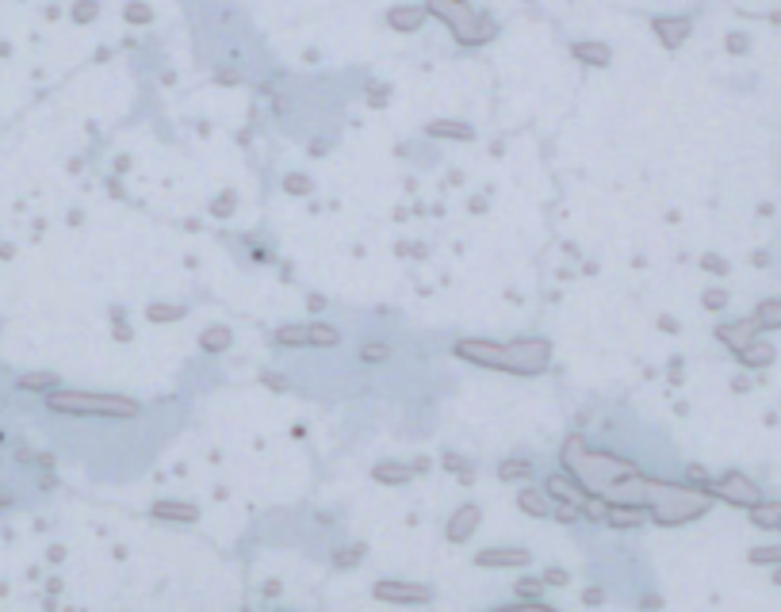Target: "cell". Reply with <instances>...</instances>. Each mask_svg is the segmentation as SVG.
<instances>
[{
    "label": "cell",
    "mask_w": 781,
    "mask_h": 612,
    "mask_svg": "<svg viewBox=\"0 0 781 612\" xmlns=\"http://www.w3.org/2000/svg\"><path fill=\"white\" fill-rule=\"evenodd\" d=\"M560 463L586 494L610 501V506H640L648 501V483L651 475H643L636 468V459H625L617 451L590 448L586 436L571 433L560 448Z\"/></svg>",
    "instance_id": "1"
},
{
    "label": "cell",
    "mask_w": 781,
    "mask_h": 612,
    "mask_svg": "<svg viewBox=\"0 0 781 612\" xmlns=\"http://www.w3.org/2000/svg\"><path fill=\"white\" fill-rule=\"evenodd\" d=\"M456 360L472 368L502 371V375H545L552 364V341L548 337H517V341H490V337H460L452 345Z\"/></svg>",
    "instance_id": "2"
},
{
    "label": "cell",
    "mask_w": 781,
    "mask_h": 612,
    "mask_svg": "<svg viewBox=\"0 0 781 612\" xmlns=\"http://www.w3.org/2000/svg\"><path fill=\"white\" fill-rule=\"evenodd\" d=\"M713 490L697 483H667V479H651L648 483V517L660 528H682V524H693L713 509Z\"/></svg>",
    "instance_id": "3"
},
{
    "label": "cell",
    "mask_w": 781,
    "mask_h": 612,
    "mask_svg": "<svg viewBox=\"0 0 781 612\" xmlns=\"http://www.w3.org/2000/svg\"><path fill=\"white\" fill-rule=\"evenodd\" d=\"M47 410L62 418H107V421H130L142 413L139 398L127 395H104V391H69L54 387L47 391Z\"/></svg>",
    "instance_id": "4"
},
{
    "label": "cell",
    "mask_w": 781,
    "mask_h": 612,
    "mask_svg": "<svg viewBox=\"0 0 781 612\" xmlns=\"http://www.w3.org/2000/svg\"><path fill=\"white\" fill-rule=\"evenodd\" d=\"M425 12L437 16L456 35L460 47H483V42L495 39V24L487 16H479L468 0H425Z\"/></svg>",
    "instance_id": "5"
},
{
    "label": "cell",
    "mask_w": 781,
    "mask_h": 612,
    "mask_svg": "<svg viewBox=\"0 0 781 612\" xmlns=\"http://www.w3.org/2000/svg\"><path fill=\"white\" fill-rule=\"evenodd\" d=\"M708 490H713L716 501H728V506H735V509H755L758 501H763V490H758V483H755V479H747V475H740V471H728V475L713 479V483H708Z\"/></svg>",
    "instance_id": "6"
},
{
    "label": "cell",
    "mask_w": 781,
    "mask_h": 612,
    "mask_svg": "<svg viewBox=\"0 0 781 612\" xmlns=\"http://www.w3.org/2000/svg\"><path fill=\"white\" fill-rule=\"evenodd\" d=\"M375 601H390V604H425L433 601V589L422 582H395V578H380L372 586Z\"/></svg>",
    "instance_id": "7"
},
{
    "label": "cell",
    "mask_w": 781,
    "mask_h": 612,
    "mask_svg": "<svg viewBox=\"0 0 781 612\" xmlns=\"http://www.w3.org/2000/svg\"><path fill=\"white\" fill-rule=\"evenodd\" d=\"M483 524V509L475 506V501H464V506H456L452 517H448V544H468L475 536V528Z\"/></svg>",
    "instance_id": "8"
},
{
    "label": "cell",
    "mask_w": 781,
    "mask_h": 612,
    "mask_svg": "<svg viewBox=\"0 0 781 612\" xmlns=\"http://www.w3.org/2000/svg\"><path fill=\"white\" fill-rule=\"evenodd\" d=\"M533 551L525 548H487L475 556V566H487V571H510V566H529Z\"/></svg>",
    "instance_id": "9"
},
{
    "label": "cell",
    "mask_w": 781,
    "mask_h": 612,
    "mask_svg": "<svg viewBox=\"0 0 781 612\" xmlns=\"http://www.w3.org/2000/svg\"><path fill=\"white\" fill-rule=\"evenodd\" d=\"M150 517H154V521H169V524H195L200 521V506L177 501V498H157L154 506H150Z\"/></svg>",
    "instance_id": "10"
},
{
    "label": "cell",
    "mask_w": 781,
    "mask_h": 612,
    "mask_svg": "<svg viewBox=\"0 0 781 612\" xmlns=\"http://www.w3.org/2000/svg\"><path fill=\"white\" fill-rule=\"evenodd\" d=\"M755 337H758V322H755V318H740V322L716 326V341H720L725 348H732V353H740V348L751 345Z\"/></svg>",
    "instance_id": "11"
},
{
    "label": "cell",
    "mask_w": 781,
    "mask_h": 612,
    "mask_svg": "<svg viewBox=\"0 0 781 612\" xmlns=\"http://www.w3.org/2000/svg\"><path fill=\"white\" fill-rule=\"evenodd\" d=\"M372 479L383 486H407L414 479V468L410 463H399V459H380L372 468Z\"/></svg>",
    "instance_id": "12"
},
{
    "label": "cell",
    "mask_w": 781,
    "mask_h": 612,
    "mask_svg": "<svg viewBox=\"0 0 781 612\" xmlns=\"http://www.w3.org/2000/svg\"><path fill=\"white\" fill-rule=\"evenodd\" d=\"M425 16H430V12H425L422 4H402V9H390L387 12V24H390V31L410 35V31H418V27L425 24Z\"/></svg>",
    "instance_id": "13"
},
{
    "label": "cell",
    "mask_w": 781,
    "mask_h": 612,
    "mask_svg": "<svg viewBox=\"0 0 781 612\" xmlns=\"http://www.w3.org/2000/svg\"><path fill=\"white\" fill-rule=\"evenodd\" d=\"M517 509L525 517H537V521H545V517H552V498H548L545 490H533V486H525V490H517Z\"/></svg>",
    "instance_id": "14"
},
{
    "label": "cell",
    "mask_w": 781,
    "mask_h": 612,
    "mask_svg": "<svg viewBox=\"0 0 781 612\" xmlns=\"http://www.w3.org/2000/svg\"><path fill=\"white\" fill-rule=\"evenodd\" d=\"M545 494H548V498H555V501H582L586 498V490L567 475V471H563V475H548L545 479Z\"/></svg>",
    "instance_id": "15"
},
{
    "label": "cell",
    "mask_w": 781,
    "mask_h": 612,
    "mask_svg": "<svg viewBox=\"0 0 781 612\" xmlns=\"http://www.w3.org/2000/svg\"><path fill=\"white\" fill-rule=\"evenodd\" d=\"M690 20H655V35H660V42H663V47H670V50H675V47H682V42H686V35H690Z\"/></svg>",
    "instance_id": "16"
},
{
    "label": "cell",
    "mask_w": 781,
    "mask_h": 612,
    "mask_svg": "<svg viewBox=\"0 0 781 612\" xmlns=\"http://www.w3.org/2000/svg\"><path fill=\"white\" fill-rule=\"evenodd\" d=\"M735 356H740L743 368H770V364H773V345H770V341H758L755 337L751 345H743Z\"/></svg>",
    "instance_id": "17"
},
{
    "label": "cell",
    "mask_w": 781,
    "mask_h": 612,
    "mask_svg": "<svg viewBox=\"0 0 781 612\" xmlns=\"http://www.w3.org/2000/svg\"><path fill=\"white\" fill-rule=\"evenodd\" d=\"M571 54H575V62H586V65H610L613 62V50L605 47V42H575Z\"/></svg>",
    "instance_id": "18"
},
{
    "label": "cell",
    "mask_w": 781,
    "mask_h": 612,
    "mask_svg": "<svg viewBox=\"0 0 781 612\" xmlns=\"http://www.w3.org/2000/svg\"><path fill=\"white\" fill-rule=\"evenodd\" d=\"M643 517H648V509H640V506H610L605 524H610V528H640Z\"/></svg>",
    "instance_id": "19"
},
{
    "label": "cell",
    "mask_w": 781,
    "mask_h": 612,
    "mask_svg": "<svg viewBox=\"0 0 781 612\" xmlns=\"http://www.w3.org/2000/svg\"><path fill=\"white\" fill-rule=\"evenodd\" d=\"M498 479H502V483H529L533 463L529 459H502V463H498Z\"/></svg>",
    "instance_id": "20"
},
{
    "label": "cell",
    "mask_w": 781,
    "mask_h": 612,
    "mask_svg": "<svg viewBox=\"0 0 781 612\" xmlns=\"http://www.w3.org/2000/svg\"><path fill=\"white\" fill-rule=\"evenodd\" d=\"M337 341H342L337 326H330V322H310V326H307V345H315V348H334Z\"/></svg>",
    "instance_id": "21"
},
{
    "label": "cell",
    "mask_w": 781,
    "mask_h": 612,
    "mask_svg": "<svg viewBox=\"0 0 781 612\" xmlns=\"http://www.w3.org/2000/svg\"><path fill=\"white\" fill-rule=\"evenodd\" d=\"M230 341H234V333H230L227 326H212V330L200 333V348H204V353H227Z\"/></svg>",
    "instance_id": "22"
},
{
    "label": "cell",
    "mask_w": 781,
    "mask_h": 612,
    "mask_svg": "<svg viewBox=\"0 0 781 612\" xmlns=\"http://www.w3.org/2000/svg\"><path fill=\"white\" fill-rule=\"evenodd\" d=\"M751 318L758 322V330H781V298H766V303H758V310Z\"/></svg>",
    "instance_id": "23"
},
{
    "label": "cell",
    "mask_w": 781,
    "mask_h": 612,
    "mask_svg": "<svg viewBox=\"0 0 781 612\" xmlns=\"http://www.w3.org/2000/svg\"><path fill=\"white\" fill-rule=\"evenodd\" d=\"M440 468H445L448 475H460V483H464V486H472V483H475V471H472V463H468L464 456H452V451H445V459H440Z\"/></svg>",
    "instance_id": "24"
},
{
    "label": "cell",
    "mask_w": 781,
    "mask_h": 612,
    "mask_svg": "<svg viewBox=\"0 0 781 612\" xmlns=\"http://www.w3.org/2000/svg\"><path fill=\"white\" fill-rule=\"evenodd\" d=\"M272 337H277L280 348H303L307 345V326H280Z\"/></svg>",
    "instance_id": "25"
},
{
    "label": "cell",
    "mask_w": 781,
    "mask_h": 612,
    "mask_svg": "<svg viewBox=\"0 0 781 612\" xmlns=\"http://www.w3.org/2000/svg\"><path fill=\"white\" fill-rule=\"evenodd\" d=\"M146 318H150V322H157V326H165V322H180V318H184V306L154 303V306H146Z\"/></svg>",
    "instance_id": "26"
},
{
    "label": "cell",
    "mask_w": 781,
    "mask_h": 612,
    "mask_svg": "<svg viewBox=\"0 0 781 612\" xmlns=\"http://www.w3.org/2000/svg\"><path fill=\"white\" fill-rule=\"evenodd\" d=\"M20 387H24V391H42V395H47V391L57 387V375H54V371H31V375L20 379Z\"/></svg>",
    "instance_id": "27"
},
{
    "label": "cell",
    "mask_w": 781,
    "mask_h": 612,
    "mask_svg": "<svg viewBox=\"0 0 781 612\" xmlns=\"http://www.w3.org/2000/svg\"><path fill=\"white\" fill-rule=\"evenodd\" d=\"M425 130H430L433 138H464V142L468 138H475V130L464 127V123H430Z\"/></svg>",
    "instance_id": "28"
},
{
    "label": "cell",
    "mask_w": 781,
    "mask_h": 612,
    "mask_svg": "<svg viewBox=\"0 0 781 612\" xmlns=\"http://www.w3.org/2000/svg\"><path fill=\"white\" fill-rule=\"evenodd\" d=\"M364 544H353V548H342V551H337V556H334V566H337V571H353V566H360V563H364Z\"/></svg>",
    "instance_id": "29"
},
{
    "label": "cell",
    "mask_w": 781,
    "mask_h": 612,
    "mask_svg": "<svg viewBox=\"0 0 781 612\" xmlns=\"http://www.w3.org/2000/svg\"><path fill=\"white\" fill-rule=\"evenodd\" d=\"M383 360H390L387 341H364V345H360V364H383Z\"/></svg>",
    "instance_id": "30"
},
{
    "label": "cell",
    "mask_w": 781,
    "mask_h": 612,
    "mask_svg": "<svg viewBox=\"0 0 781 612\" xmlns=\"http://www.w3.org/2000/svg\"><path fill=\"white\" fill-rule=\"evenodd\" d=\"M747 559L755 566H781V548H755Z\"/></svg>",
    "instance_id": "31"
},
{
    "label": "cell",
    "mask_w": 781,
    "mask_h": 612,
    "mask_svg": "<svg viewBox=\"0 0 781 612\" xmlns=\"http://www.w3.org/2000/svg\"><path fill=\"white\" fill-rule=\"evenodd\" d=\"M701 303H705V310H725V306H728V291L708 288L705 295H701Z\"/></svg>",
    "instance_id": "32"
},
{
    "label": "cell",
    "mask_w": 781,
    "mask_h": 612,
    "mask_svg": "<svg viewBox=\"0 0 781 612\" xmlns=\"http://www.w3.org/2000/svg\"><path fill=\"white\" fill-rule=\"evenodd\" d=\"M540 582H545V586H555V589H560V586H567V582H571V574L563 571V566H548V571L540 574Z\"/></svg>",
    "instance_id": "33"
},
{
    "label": "cell",
    "mask_w": 781,
    "mask_h": 612,
    "mask_svg": "<svg viewBox=\"0 0 781 612\" xmlns=\"http://www.w3.org/2000/svg\"><path fill=\"white\" fill-rule=\"evenodd\" d=\"M517 594L521 597H540V594H545V582H540V578H521L517 582Z\"/></svg>",
    "instance_id": "34"
},
{
    "label": "cell",
    "mask_w": 781,
    "mask_h": 612,
    "mask_svg": "<svg viewBox=\"0 0 781 612\" xmlns=\"http://www.w3.org/2000/svg\"><path fill=\"white\" fill-rule=\"evenodd\" d=\"M582 604H590V609L605 604V589H602V586H586V589H582Z\"/></svg>",
    "instance_id": "35"
},
{
    "label": "cell",
    "mask_w": 781,
    "mask_h": 612,
    "mask_svg": "<svg viewBox=\"0 0 781 612\" xmlns=\"http://www.w3.org/2000/svg\"><path fill=\"white\" fill-rule=\"evenodd\" d=\"M260 383H265V387H272V391H287V379L284 375H277V371H260Z\"/></svg>",
    "instance_id": "36"
},
{
    "label": "cell",
    "mask_w": 781,
    "mask_h": 612,
    "mask_svg": "<svg viewBox=\"0 0 781 612\" xmlns=\"http://www.w3.org/2000/svg\"><path fill=\"white\" fill-rule=\"evenodd\" d=\"M230 207H234V192H227V195H219V200H215V207H212V215H219V218H227V215H230Z\"/></svg>",
    "instance_id": "37"
},
{
    "label": "cell",
    "mask_w": 781,
    "mask_h": 612,
    "mask_svg": "<svg viewBox=\"0 0 781 612\" xmlns=\"http://www.w3.org/2000/svg\"><path fill=\"white\" fill-rule=\"evenodd\" d=\"M686 475H690V483H697V486H708V483H713V479H708V471H705V468H697V463H690V468H686Z\"/></svg>",
    "instance_id": "38"
},
{
    "label": "cell",
    "mask_w": 781,
    "mask_h": 612,
    "mask_svg": "<svg viewBox=\"0 0 781 612\" xmlns=\"http://www.w3.org/2000/svg\"><path fill=\"white\" fill-rule=\"evenodd\" d=\"M127 20H130V24H146V20H150V9H146V4H130V9H127Z\"/></svg>",
    "instance_id": "39"
},
{
    "label": "cell",
    "mask_w": 781,
    "mask_h": 612,
    "mask_svg": "<svg viewBox=\"0 0 781 612\" xmlns=\"http://www.w3.org/2000/svg\"><path fill=\"white\" fill-rule=\"evenodd\" d=\"M287 192H310L307 177H287Z\"/></svg>",
    "instance_id": "40"
},
{
    "label": "cell",
    "mask_w": 781,
    "mask_h": 612,
    "mask_svg": "<svg viewBox=\"0 0 781 612\" xmlns=\"http://www.w3.org/2000/svg\"><path fill=\"white\" fill-rule=\"evenodd\" d=\"M307 310H310V315H322V310H325V298H322V295H307Z\"/></svg>",
    "instance_id": "41"
},
{
    "label": "cell",
    "mask_w": 781,
    "mask_h": 612,
    "mask_svg": "<svg viewBox=\"0 0 781 612\" xmlns=\"http://www.w3.org/2000/svg\"><path fill=\"white\" fill-rule=\"evenodd\" d=\"M410 468H414V475H425V471H430V459H414V463H410Z\"/></svg>",
    "instance_id": "42"
},
{
    "label": "cell",
    "mask_w": 781,
    "mask_h": 612,
    "mask_svg": "<svg viewBox=\"0 0 781 612\" xmlns=\"http://www.w3.org/2000/svg\"><path fill=\"white\" fill-rule=\"evenodd\" d=\"M660 330H667V333H678V322H675V318H667V315H663V318H660Z\"/></svg>",
    "instance_id": "43"
},
{
    "label": "cell",
    "mask_w": 781,
    "mask_h": 612,
    "mask_svg": "<svg viewBox=\"0 0 781 612\" xmlns=\"http://www.w3.org/2000/svg\"><path fill=\"white\" fill-rule=\"evenodd\" d=\"M280 594V582H265V597H277Z\"/></svg>",
    "instance_id": "44"
},
{
    "label": "cell",
    "mask_w": 781,
    "mask_h": 612,
    "mask_svg": "<svg viewBox=\"0 0 781 612\" xmlns=\"http://www.w3.org/2000/svg\"><path fill=\"white\" fill-rule=\"evenodd\" d=\"M705 268H713V272H725V265H720L716 257H705Z\"/></svg>",
    "instance_id": "45"
},
{
    "label": "cell",
    "mask_w": 781,
    "mask_h": 612,
    "mask_svg": "<svg viewBox=\"0 0 781 612\" xmlns=\"http://www.w3.org/2000/svg\"><path fill=\"white\" fill-rule=\"evenodd\" d=\"M92 12H97V9H92V4H81V9H77V20H89Z\"/></svg>",
    "instance_id": "46"
},
{
    "label": "cell",
    "mask_w": 781,
    "mask_h": 612,
    "mask_svg": "<svg viewBox=\"0 0 781 612\" xmlns=\"http://www.w3.org/2000/svg\"><path fill=\"white\" fill-rule=\"evenodd\" d=\"M9 506H12V498H9L4 490H0V509H9Z\"/></svg>",
    "instance_id": "47"
},
{
    "label": "cell",
    "mask_w": 781,
    "mask_h": 612,
    "mask_svg": "<svg viewBox=\"0 0 781 612\" xmlns=\"http://www.w3.org/2000/svg\"><path fill=\"white\" fill-rule=\"evenodd\" d=\"M773 582H778V586H781V566H778V571H773Z\"/></svg>",
    "instance_id": "48"
},
{
    "label": "cell",
    "mask_w": 781,
    "mask_h": 612,
    "mask_svg": "<svg viewBox=\"0 0 781 612\" xmlns=\"http://www.w3.org/2000/svg\"><path fill=\"white\" fill-rule=\"evenodd\" d=\"M778 528H781V521H778Z\"/></svg>",
    "instance_id": "49"
}]
</instances>
